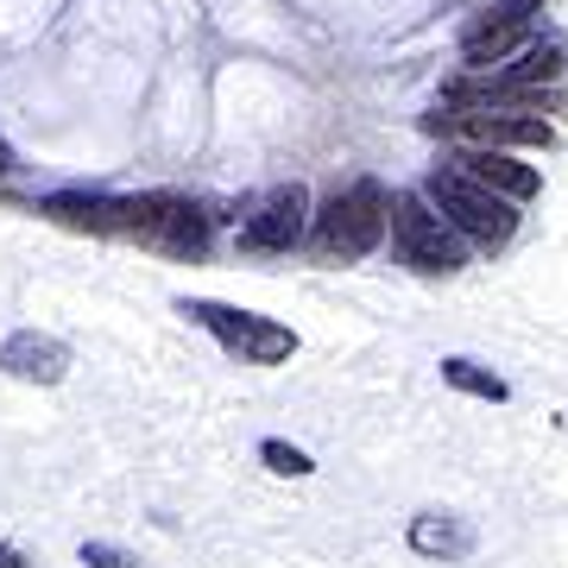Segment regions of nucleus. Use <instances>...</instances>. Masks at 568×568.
Wrapping results in <instances>:
<instances>
[{"mask_svg": "<svg viewBox=\"0 0 568 568\" xmlns=\"http://www.w3.org/2000/svg\"><path fill=\"white\" fill-rule=\"evenodd\" d=\"M260 462L272 467V474H284V480H304V474H316V462H310L304 448L278 443V436H265V443H260Z\"/></svg>", "mask_w": 568, "mask_h": 568, "instance_id": "nucleus-14", "label": "nucleus"}, {"mask_svg": "<svg viewBox=\"0 0 568 568\" xmlns=\"http://www.w3.org/2000/svg\"><path fill=\"white\" fill-rule=\"evenodd\" d=\"M424 133L455 145H530V152H549L556 145V126L530 108H474V102H443L436 114H424Z\"/></svg>", "mask_w": 568, "mask_h": 568, "instance_id": "nucleus-7", "label": "nucleus"}, {"mask_svg": "<svg viewBox=\"0 0 568 568\" xmlns=\"http://www.w3.org/2000/svg\"><path fill=\"white\" fill-rule=\"evenodd\" d=\"M424 196L474 241V253H506V246L518 241V203L499 196L493 183H480L474 171H462L455 159L424 171Z\"/></svg>", "mask_w": 568, "mask_h": 568, "instance_id": "nucleus-4", "label": "nucleus"}, {"mask_svg": "<svg viewBox=\"0 0 568 568\" xmlns=\"http://www.w3.org/2000/svg\"><path fill=\"white\" fill-rule=\"evenodd\" d=\"M392 234V196L379 178H354L323 203V215L310 222V253L316 260L361 265L366 253H379V241Z\"/></svg>", "mask_w": 568, "mask_h": 568, "instance_id": "nucleus-3", "label": "nucleus"}, {"mask_svg": "<svg viewBox=\"0 0 568 568\" xmlns=\"http://www.w3.org/2000/svg\"><path fill=\"white\" fill-rule=\"evenodd\" d=\"M530 39H537V0H499V7H487V13H474L462 26V58H467V70L506 63Z\"/></svg>", "mask_w": 568, "mask_h": 568, "instance_id": "nucleus-9", "label": "nucleus"}, {"mask_svg": "<svg viewBox=\"0 0 568 568\" xmlns=\"http://www.w3.org/2000/svg\"><path fill=\"white\" fill-rule=\"evenodd\" d=\"M443 386L467 392V398H487V405H506V398H511V386H506V379H499L493 366L467 361V354H448V361H443Z\"/></svg>", "mask_w": 568, "mask_h": 568, "instance_id": "nucleus-13", "label": "nucleus"}, {"mask_svg": "<svg viewBox=\"0 0 568 568\" xmlns=\"http://www.w3.org/2000/svg\"><path fill=\"white\" fill-rule=\"evenodd\" d=\"M0 373L20 379V386H63L70 379V347L44 328H13L0 342Z\"/></svg>", "mask_w": 568, "mask_h": 568, "instance_id": "nucleus-10", "label": "nucleus"}, {"mask_svg": "<svg viewBox=\"0 0 568 568\" xmlns=\"http://www.w3.org/2000/svg\"><path fill=\"white\" fill-rule=\"evenodd\" d=\"M455 164L474 171L480 183H493V190L511 196V203H530V196L544 190L537 164H518V159H511V145H455Z\"/></svg>", "mask_w": 568, "mask_h": 568, "instance_id": "nucleus-11", "label": "nucleus"}, {"mask_svg": "<svg viewBox=\"0 0 568 568\" xmlns=\"http://www.w3.org/2000/svg\"><path fill=\"white\" fill-rule=\"evenodd\" d=\"M44 222L77 227V234H102V241H126L145 246L159 260H203L209 234H215V215H209L196 196H178V190H145V196H102V190H58V196H39L32 203Z\"/></svg>", "mask_w": 568, "mask_h": 568, "instance_id": "nucleus-1", "label": "nucleus"}, {"mask_svg": "<svg viewBox=\"0 0 568 568\" xmlns=\"http://www.w3.org/2000/svg\"><path fill=\"white\" fill-rule=\"evenodd\" d=\"M474 549H480V530L462 511H417L410 518V556H424V562H467Z\"/></svg>", "mask_w": 568, "mask_h": 568, "instance_id": "nucleus-12", "label": "nucleus"}, {"mask_svg": "<svg viewBox=\"0 0 568 568\" xmlns=\"http://www.w3.org/2000/svg\"><path fill=\"white\" fill-rule=\"evenodd\" d=\"M7 171H13V145L0 140V178H7Z\"/></svg>", "mask_w": 568, "mask_h": 568, "instance_id": "nucleus-17", "label": "nucleus"}, {"mask_svg": "<svg viewBox=\"0 0 568 568\" xmlns=\"http://www.w3.org/2000/svg\"><path fill=\"white\" fill-rule=\"evenodd\" d=\"M82 568H140V556L121 544H102V537H89L82 544Z\"/></svg>", "mask_w": 568, "mask_h": 568, "instance_id": "nucleus-15", "label": "nucleus"}, {"mask_svg": "<svg viewBox=\"0 0 568 568\" xmlns=\"http://www.w3.org/2000/svg\"><path fill=\"white\" fill-rule=\"evenodd\" d=\"M443 102H474V108H549L568 102V44L556 32H537L525 51H511L506 63H480L443 89Z\"/></svg>", "mask_w": 568, "mask_h": 568, "instance_id": "nucleus-2", "label": "nucleus"}, {"mask_svg": "<svg viewBox=\"0 0 568 568\" xmlns=\"http://www.w3.org/2000/svg\"><path fill=\"white\" fill-rule=\"evenodd\" d=\"M310 222H316V215H310L304 183H272L265 196L246 203L234 241H241V253H265V260H272V253H297V246L310 241Z\"/></svg>", "mask_w": 568, "mask_h": 568, "instance_id": "nucleus-8", "label": "nucleus"}, {"mask_svg": "<svg viewBox=\"0 0 568 568\" xmlns=\"http://www.w3.org/2000/svg\"><path fill=\"white\" fill-rule=\"evenodd\" d=\"M0 568H32V562H26L20 549H7V544H0Z\"/></svg>", "mask_w": 568, "mask_h": 568, "instance_id": "nucleus-16", "label": "nucleus"}, {"mask_svg": "<svg viewBox=\"0 0 568 568\" xmlns=\"http://www.w3.org/2000/svg\"><path fill=\"white\" fill-rule=\"evenodd\" d=\"M178 316H190L203 335H215L241 366H278L297 354V328L272 323L260 310H234V304H215V297H183Z\"/></svg>", "mask_w": 568, "mask_h": 568, "instance_id": "nucleus-6", "label": "nucleus"}, {"mask_svg": "<svg viewBox=\"0 0 568 568\" xmlns=\"http://www.w3.org/2000/svg\"><path fill=\"white\" fill-rule=\"evenodd\" d=\"M392 253H398V265L424 272V278H455L467 253H474V241L429 203L424 183H417V190H392Z\"/></svg>", "mask_w": 568, "mask_h": 568, "instance_id": "nucleus-5", "label": "nucleus"}]
</instances>
